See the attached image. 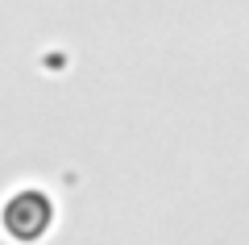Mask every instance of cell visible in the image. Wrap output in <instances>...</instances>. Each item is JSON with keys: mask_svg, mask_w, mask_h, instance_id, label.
Here are the masks:
<instances>
[{"mask_svg": "<svg viewBox=\"0 0 249 245\" xmlns=\"http://www.w3.org/2000/svg\"><path fill=\"white\" fill-rule=\"evenodd\" d=\"M0 228L17 245H37L54 228V200L37 187H21L0 204Z\"/></svg>", "mask_w": 249, "mask_h": 245, "instance_id": "6da1fadb", "label": "cell"}]
</instances>
